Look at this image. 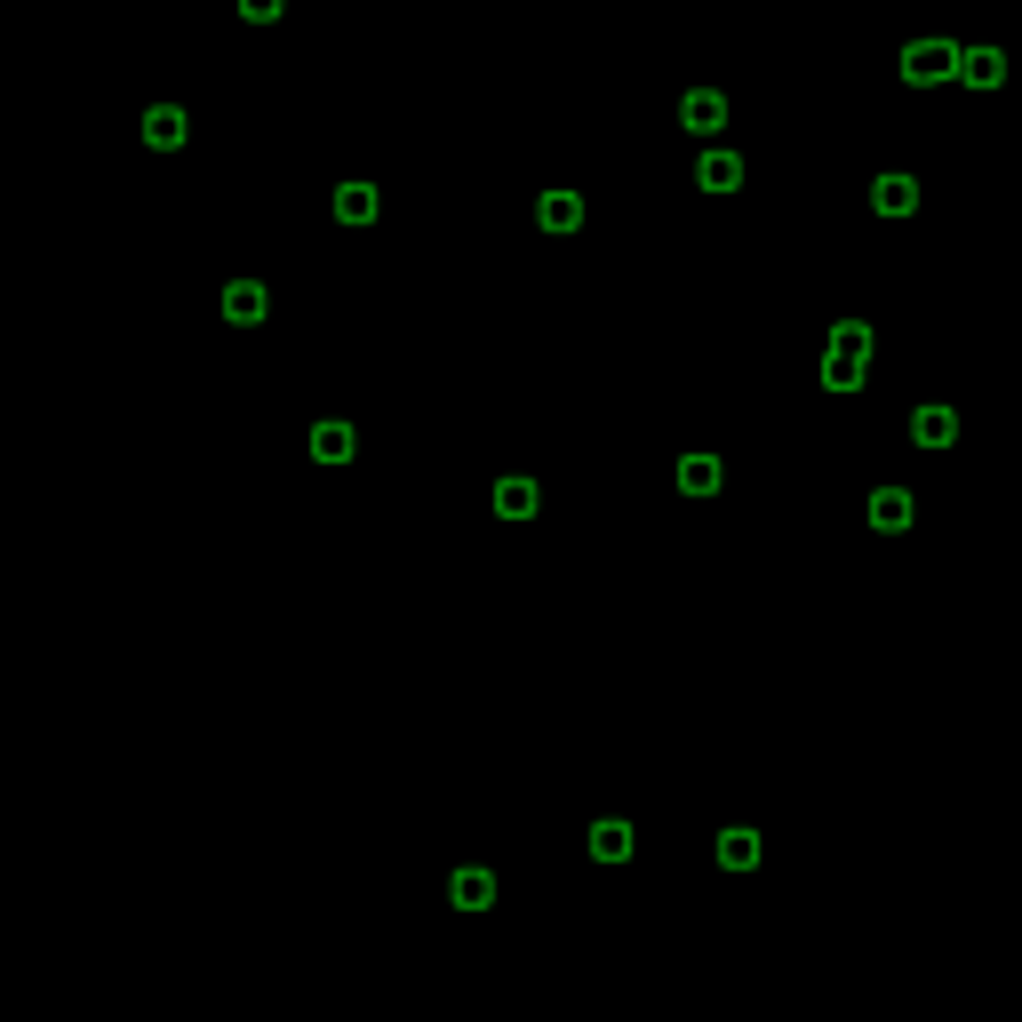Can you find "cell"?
<instances>
[{"label": "cell", "instance_id": "9c48e42d", "mask_svg": "<svg viewBox=\"0 0 1022 1022\" xmlns=\"http://www.w3.org/2000/svg\"><path fill=\"white\" fill-rule=\"evenodd\" d=\"M959 81H967V88H999V81H1007V56H999V49H967V56H959Z\"/></svg>", "mask_w": 1022, "mask_h": 1022}, {"label": "cell", "instance_id": "5bb4252c", "mask_svg": "<svg viewBox=\"0 0 1022 1022\" xmlns=\"http://www.w3.org/2000/svg\"><path fill=\"white\" fill-rule=\"evenodd\" d=\"M376 209H384L376 184H344V192H336V216H344V224H376Z\"/></svg>", "mask_w": 1022, "mask_h": 1022}, {"label": "cell", "instance_id": "7c38bea8", "mask_svg": "<svg viewBox=\"0 0 1022 1022\" xmlns=\"http://www.w3.org/2000/svg\"><path fill=\"white\" fill-rule=\"evenodd\" d=\"M720 480H727L720 456H688V464H679V488H688V496H720Z\"/></svg>", "mask_w": 1022, "mask_h": 1022}, {"label": "cell", "instance_id": "ba28073f", "mask_svg": "<svg viewBox=\"0 0 1022 1022\" xmlns=\"http://www.w3.org/2000/svg\"><path fill=\"white\" fill-rule=\"evenodd\" d=\"M535 224L543 232H575V224H584V200H575V192H543L535 200Z\"/></svg>", "mask_w": 1022, "mask_h": 1022}, {"label": "cell", "instance_id": "3957f363", "mask_svg": "<svg viewBox=\"0 0 1022 1022\" xmlns=\"http://www.w3.org/2000/svg\"><path fill=\"white\" fill-rule=\"evenodd\" d=\"M264 312H272L264 280H232V288H224V320H232V328H256Z\"/></svg>", "mask_w": 1022, "mask_h": 1022}, {"label": "cell", "instance_id": "e0dca14e", "mask_svg": "<svg viewBox=\"0 0 1022 1022\" xmlns=\"http://www.w3.org/2000/svg\"><path fill=\"white\" fill-rule=\"evenodd\" d=\"M720 863H727V871H752V863H759V831H743V823L720 831Z\"/></svg>", "mask_w": 1022, "mask_h": 1022}, {"label": "cell", "instance_id": "8fae6325", "mask_svg": "<svg viewBox=\"0 0 1022 1022\" xmlns=\"http://www.w3.org/2000/svg\"><path fill=\"white\" fill-rule=\"evenodd\" d=\"M695 184H703V192H735V184H743V160H735V152H703V160H695Z\"/></svg>", "mask_w": 1022, "mask_h": 1022}, {"label": "cell", "instance_id": "ac0fdd59", "mask_svg": "<svg viewBox=\"0 0 1022 1022\" xmlns=\"http://www.w3.org/2000/svg\"><path fill=\"white\" fill-rule=\"evenodd\" d=\"M535 503H543V496H535V480H496V511H503V520H528Z\"/></svg>", "mask_w": 1022, "mask_h": 1022}, {"label": "cell", "instance_id": "8992f818", "mask_svg": "<svg viewBox=\"0 0 1022 1022\" xmlns=\"http://www.w3.org/2000/svg\"><path fill=\"white\" fill-rule=\"evenodd\" d=\"M911 439H918V448H950V439H959V416H950L943 400L918 407V416H911Z\"/></svg>", "mask_w": 1022, "mask_h": 1022}, {"label": "cell", "instance_id": "277c9868", "mask_svg": "<svg viewBox=\"0 0 1022 1022\" xmlns=\"http://www.w3.org/2000/svg\"><path fill=\"white\" fill-rule=\"evenodd\" d=\"M871 209H879V216H911V209H918V184L903 177V168H887V177L871 184Z\"/></svg>", "mask_w": 1022, "mask_h": 1022}, {"label": "cell", "instance_id": "6da1fadb", "mask_svg": "<svg viewBox=\"0 0 1022 1022\" xmlns=\"http://www.w3.org/2000/svg\"><path fill=\"white\" fill-rule=\"evenodd\" d=\"M959 56H967L959 41H911L903 49V81L911 88H943V81H959Z\"/></svg>", "mask_w": 1022, "mask_h": 1022}, {"label": "cell", "instance_id": "4fadbf2b", "mask_svg": "<svg viewBox=\"0 0 1022 1022\" xmlns=\"http://www.w3.org/2000/svg\"><path fill=\"white\" fill-rule=\"evenodd\" d=\"M863 360H871V352H847V344H831V352H823V384H831V392L863 384Z\"/></svg>", "mask_w": 1022, "mask_h": 1022}, {"label": "cell", "instance_id": "d6986e66", "mask_svg": "<svg viewBox=\"0 0 1022 1022\" xmlns=\"http://www.w3.org/2000/svg\"><path fill=\"white\" fill-rule=\"evenodd\" d=\"M831 344H847V352H871V328H863V320H839V328H831Z\"/></svg>", "mask_w": 1022, "mask_h": 1022}, {"label": "cell", "instance_id": "2e32d148", "mask_svg": "<svg viewBox=\"0 0 1022 1022\" xmlns=\"http://www.w3.org/2000/svg\"><path fill=\"white\" fill-rule=\"evenodd\" d=\"M312 456L320 464H352V424H312Z\"/></svg>", "mask_w": 1022, "mask_h": 1022}, {"label": "cell", "instance_id": "5b68a950", "mask_svg": "<svg viewBox=\"0 0 1022 1022\" xmlns=\"http://www.w3.org/2000/svg\"><path fill=\"white\" fill-rule=\"evenodd\" d=\"M911 511H918L911 488H879V496H871V528H879V535H903V528H911Z\"/></svg>", "mask_w": 1022, "mask_h": 1022}, {"label": "cell", "instance_id": "52a82bcc", "mask_svg": "<svg viewBox=\"0 0 1022 1022\" xmlns=\"http://www.w3.org/2000/svg\"><path fill=\"white\" fill-rule=\"evenodd\" d=\"M448 895H456V911H488V903H496V879H488L480 863H464V871L448 879Z\"/></svg>", "mask_w": 1022, "mask_h": 1022}, {"label": "cell", "instance_id": "7a4b0ae2", "mask_svg": "<svg viewBox=\"0 0 1022 1022\" xmlns=\"http://www.w3.org/2000/svg\"><path fill=\"white\" fill-rule=\"evenodd\" d=\"M679 120H688L695 136H720L727 128V96L720 88H688V96H679Z\"/></svg>", "mask_w": 1022, "mask_h": 1022}, {"label": "cell", "instance_id": "9a60e30c", "mask_svg": "<svg viewBox=\"0 0 1022 1022\" xmlns=\"http://www.w3.org/2000/svg\"><path fill=\"white\" fill-rule=\"evenodd\" d=\"M592 855H599V863H624V855H631V823H616V815H607V823H592Z\"/></svg>", "mask_w": 1022, "mask_h": 1022}, {"label": "cell", "instance_id": "30bf717a", "mask_svg": "<svg viewBox=\"0 0 1022 1022\" xmlns=\"http://www.w3.org/2000/svg\"><path fill=\"white\" fill-rule=\"evenodd\" d=\"M145 145H152V152H177V145H184V113H177V105H152V113H145Z\"/></svg>", "mask_w": 1022, "mask_h": 1022}, {"label": "cell", "instance_id": "ffe728a7", "mask_svg": "<svg viewBox=\"0 0 1022 1022\" xmlns=\"http://www.w3.org/2000/svg\"><path fill=\"white\" fill-rule=\"evenodd\" d=\"M241 17L248 24H280V0H241Z\"/></svg>", "mask_w": 1022, "mask_h": 1022}]
</instances>
